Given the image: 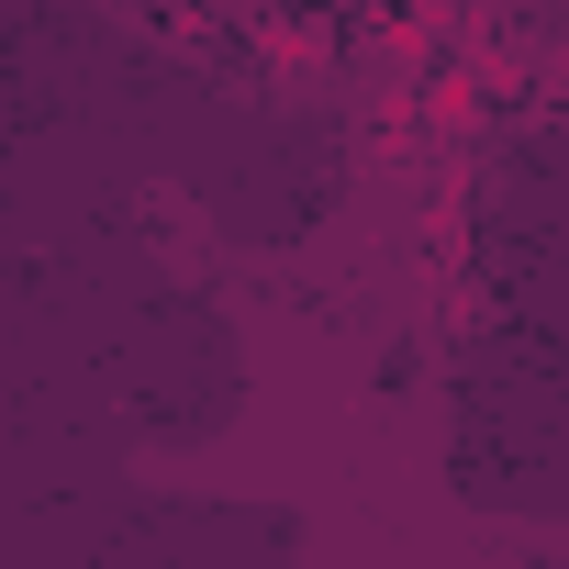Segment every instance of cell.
Returning <instances> with one entry per match:
<instances>
[{"mask_svg":"<svg viewBox=\"0 0 569 569\" xmlns=\"http://www.w3.org/2000/svg\"><path fill=\"white\" fill-rule=\"evenodd\" d=\"M569 425H558V336L547 325H480L447 380V480L469 513H558Z\"/></svg>","mask_w":569,"mask_h":569,"instance_id":"obj_1","label":"cell"},{"mask_svg":"<svg viewBox=\"0 0 569 569\" xmlns=\"http://www.w3.org/2000/svg\"><path fill=\"white\" fill-rule=\"evenodd\" d=\"M90 380H101L123 447H201V436H223L234 402H246V347H234V325H223L212 291L157 279V291L101 336Z\"/></svg>","mask_w":569,"mask_h":569,"instance_id":"obj_2","label":"cell"}]
</instances>
